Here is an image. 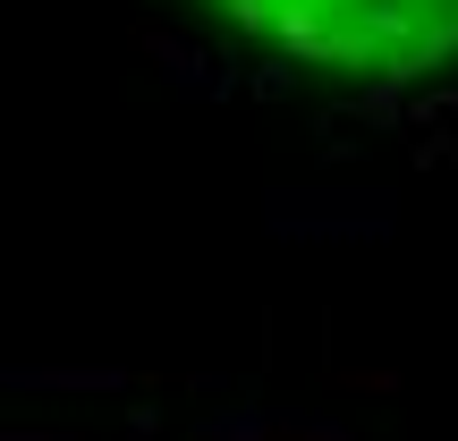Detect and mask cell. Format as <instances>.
Here are the masks:
<instances>
[{"label":"cell","mask_w":458,"mask_h":441,"mask_svg":"<svg viewBox=\"0 0 458 441\" xmlns=\"http://www.w3.org/2000/svg\"><path fill=\"white\" fill-rule=\"evenodd\" d=\"M246 34L331 77H425L458 60V0H213Z\"/></svg>","instance_id":"1"}]
</instances>
